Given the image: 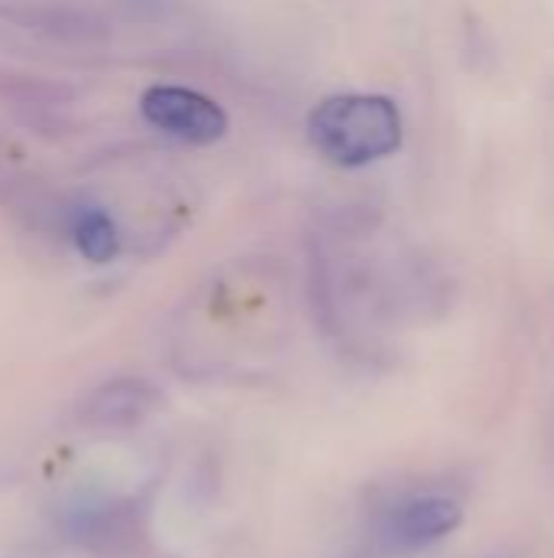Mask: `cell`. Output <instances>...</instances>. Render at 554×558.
Returning a JSON list of instances; mask_svg holds the SVG:
<instances>
[{
	"label": "cell",
	"instance_id": "obj_3",
	"mask_svg": "<svg viewBox=\"0 0 554 558\" xmlns=\"http://www.w3.org/2000/svg\"><path fill=\"white\" fill-rule=\"evenodd\" d=\"M160 405V392L140 376H118L95 386L78 402V422L95 432H127L147 422Z\"/></svg>",
	"mask_w": 554,
	"mask_h": 558
},
{
	"label": "cell",
	"instance_id": "obj_6",
	"mask_svg": "<svg viewBox=\"0 0 554 558\" xmlns=\"http://www.w3.org/2000/svg\"><path fill=\"white\" fill-rule=\"evenodd\" d=\"M69 232L78 255L91 265H108L121 252V235L114 219L98 206H75L69 216Z\"/></svg>",
	"mask_w": 554,
	"mask_h": 558
},
{
	"label": "cell",
	"instance_id": "obj_1",
	"mask_svg": "<svg viewBox=\"0 0 554 558\" xmlns=\"http://www.w3.org/2000/svg\"><path fill=\"white\" fill-rule=\"evenodd\" d=\"M310 144L336 167H366L398 150L402 114L382 95H333L310 114Z\"/></svg>",
	"mask_w": 554,
	"mask_h": 558
},
{
	"label": "cell",
	"instance_id": "obj_2",
	"mask_svg": "<svg viewBox=\"0 0 554 558\" xmlns=\"http://www.w3.org/2000/svg\"><path fill=\"white\" fill-rule=\"evenodd\" d=\"M140 111L147 118V124H153L157 131L186 141V144H212L225 134L229 118L225 111L193 92V88H180V85H153L144 92L140 98Z\"/></svg>",
	"mask_w": 554,
	"mask_h": 558
},
{
	"label": "cell",
	"instance_id": "obj_5",
	"mask_svg": "<svg viewBox=\"0 0 554 558\" xmlns=\"http://www.w3.org/2000/svg\"><path fill=\"white\" fill-rule=\"evenodd\" d=\"M7 20L26 33H36V36H46V39H62V43H75V39H91L98 33V20L75 10V7H65V3H16L7 10Z\"/></svg>",
	"mask_w": 554,
	"mask_h": 558
},
{
	"label": "cell",
	"instance_id": "obj_4",
	"mask_svg": "<svg viewBox=\"0 0 554 558\" xmlns=\"http://www.w3.org/2000/svg\"><path fill=\"white\" fill-rule=\"evenodd\" d=\"M464 520V510L447 497H421L398 507L385 526V543L392 549H421L451 536Z\"/></svg>",
	"mask_w": 554,
	"mask_h": 558
}]
</instances>
